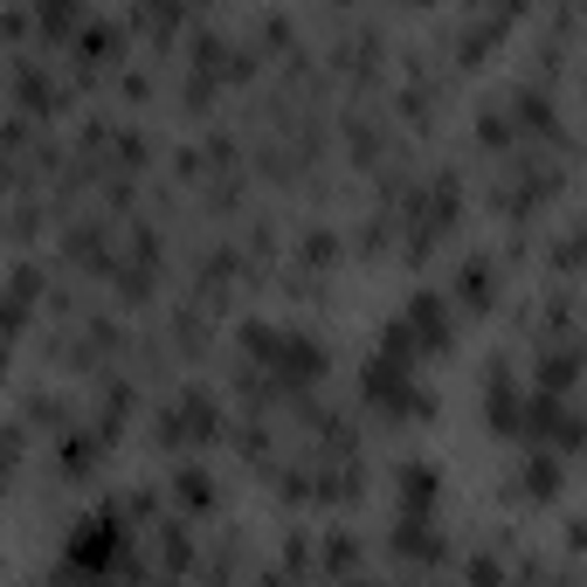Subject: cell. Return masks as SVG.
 I'll return each instance as SVG.
<instances>
[{
  "label": "cell",
  "mask_w": 587,
  "mask_h": 587,
  "mask_svg": "<svg viewBox=\"0 0 587 587\" xmlns=\"http://www.w3.org/2000/svg\"><path fill=\"white\" fill-rule=\"evenodd\" d=\"M125 553H131V525H125V511L118 505H104V511H90V519L69 533V546H63V574L69 580H104V574H118L125 566Z\"/></svg>",
  "instance_id": "1"
},
{
  "label": "cell",
  "mask_w": 587,
  "mask_h": 587,
  "mask_svg": "<svg viewBox=\"0 0 587 587\" xmlns=\"http://www.w3.org/2000/svg\"><path fill=\"white\" fill-rule=\"evenodd\" d=\"M359 401H367L373 414H387V422L429 414L422 387H414V367H408V359H387V353H373L367 367H359Z\"/></svg>",
  "instance_id": "2"
},
{
  "label": "cell",
  "mask_w": 587,
  "mask_h": 587,
  "mask_svg": "<svg viewBox=\"0 0 587 587\" xmlns=\"http://www.w3.org/2000/svg\"><path fill=\"white\" fill-rule=\"evenodd\" d=\"M215 435H221V408L207 401L201 387H180L174 401L159 408V443L166 449H207Z\"/></svg>",
  "instance_id": "3"
},
{
  "label": "cell",
  "mask_w": 587,
  "mask_h": 587,
  "mask_svg": "<svg viewBox=\"0 0 587 587\" xmlns=\"http://www.w3.org/2000/svg\"><path fill=\"white\" fill-rule=\"evenodd\" d=\"M63 256L77 263V270H104L111 277V221L104 215H77L63 235Z\"/></svg>",
  "instance_id": "4"
},
{
  "label": "cell",
  "mask_w": 587,
  "mask_h": 587,
  "mask_svg": "<svg viewBox=\"0 0 587 587\" xmlns=\"http://www.w3.org/2000/svg\"><path fill=\"white\" fill-rule=\"evenodd\" d=\"M8 90H14V104L28 111V125L49 118V111L63 104V90H55V77H49L42 63H14V69H8Z\"/></svg>",
  "instance_id": "5"
},
{
  "label": "cell",
  "mask_w": 587,
  "mask_h": 587,
  "mask_svg": "<svg viewBox=\"0 0 587 587\" xmlns=\"http://www.w3.org/2000/svg\"><path fill=\"white\" fill-rule=\"evenodd\" d=\"M394 560L435 566V560H443V539H435V525H429V519H401V525H394Z\"/></svg>",
  "instance_id": "6"
},
{
  "label": "cell",
  "mask_w": 587,
  "mask_h": 587,
  "mask_svg": "<svg viewBox=\"0 0 587 587\" xmlns=\"http://www.w3.org/2000/svg\"><path fill=\"white\" fill-rule=\"evenodd\" d=\"M111 55H118V28H111V22H84V28H77V77L104 69Z\"/></svg>",
  "instance_id": "7"
},
{
  "label": "cell",
  "mask_w": 587,
  "mask_h": 587,
  "mask_svg": "<svg viewBox=\"0 0 587 587\" xmlns=\"http://www.w3.org/2000/svg\"><path fill=\"white\" fill-rule=\"evenodd\" d=\"M401 519H429V505H435V470L429 463H401Z\"/></svg>",
  "instance_id": "8"
},
{
  "label": "cell",
  "mask_w": 587,
  "mask_h": 587,
  "mask_svg": "<svg viewBox=\"0 0 587 587\" xmlns=\"http://www.w3.org/2000/svg\"><path fill=\"white\" fill-rule=\"evenodd\" d=\"M98 457H104V435H98V429H69V435H63V449H55L63 477H84V470L98 463Z\"/></svg>",
  "instance_id": "9"
},
{
  "label": "cell",
  "mask_w": 587,
  "mask_h": 587,
  "mask_svg": "<svg viewBox=\"0 0 587 587\" xmlns=\"http://www.w3.org/2000/svg\"><path fill=\"white\" fill-rule=\"evenodd\" d=\"M490 291H498V263H490V256H463L457 297H463V305H490Z\"/></svg>",
  "instance_id": "10"
},
{
  "label": "cell",
  "mask_w": 587,
  "mask_h": 587,
  "mask_svg": "<svg viewBox=\"0 0 587 587\" xmlns=\"http://www.w3.org/2000/svg\"><path fill=\"white\" fill-rule=\"evenodd\" d=\"M174 498H180V511H207L215 505V477H207L201 463H180L174 470Z\"/></svg>",
  "instance_id": "11"
},
{
  "label": "cell",
  "mask_w": 587,
  "mask_h": 587,
  "mask_svg": "<svg viewBox=\"0 0 587 587\" xmlns=\"http://www.w3.org/2000/svg\"><path fill=\"white\" fill-rule=\"evenodd\" d=\"M159 566H166V574H187V566H194V539H187V525H166V533H159Z\"/></svg>",
  "instance_id": "12"
},
{
  "label": "cell",
  "mask_w": 587,
  "mask_h": 587,
  "mask_svg": "<svg viewBox=\"0 0 587 587\" xmlns=\"http://www.w3.org/2000/svg\"><path fill=\"white\" fill-rule=\"evenodd\" d=\"M318 553H326V574H353V566H359V539L353 533H332Z\"/></svg>",
  "instance_id": "13"
},
{
  "label": "cell",
  "mask_w": 587,
  "mask_h": 587,
  "mask_svg": "<svg viewBox=\"0 0 587 587\" xmlns=\"http://www.w3.org/2000/svg\"><path fill=\"white\" fill-rule=\"evenodd\" d=\"M235 449H242L250 463H270V429H263V422H242V429H235Z\"/></svg>",
  "instance_id": "14"
},
{
  "label": "cell",
  "mask_w": 587,
  "mask_h": 587,
  "mask_svg": "<svg viewBox=\"0 0 587 587\" xmlns=\"http://www.w3.org/2000/svg\"><path fill=\"white\" fill-rule=\"evenodd\" d=\"M297 256H305V263H318V270H326V263L339 256V242H332V229H305V242H297Z\"/></svg>",
  "instance_id": "15"
},
{
  "label": "cell",
  "mask_w": 587,
  "mask_h": 587,
  "mask_svg": "<svg viewBox=\"0 0 587 587\" xmlns=\"http://www.w3.org/2000/svg\"><path fill=\"white\" fill-rule=\"evenodd\" d=\"M519 484H525V490H553V484H560V470H553V457H533V463H525V470H519Z\"/></svg>",
  "instance_id": "16"
},
{
  "label": "cell",
  "mask_w": 587,
  "mask_h": 587,
  "mask_svg": "<svg viewBox=\"0 0 587 587\" xmlns=\"http://www.w3.org/2000/svg\"><path fill=\"white\" fill-rule=\"evenodd\" d=\"M28 422H42V429H63V401H55V394H28Z\"/></svg>",
  "instance_id": "17"
},
{
  "label": "cell",
  "mask_w": 587,
  "mask_h": 587,
  "mask_svg": "<svg viewBox=\"0 0 587 587\" xmlns=\"http://www.w3.org/2000/svg\"><path fill=\"white\" fill-rule=\"evenodd\" d=\"M35 229H42V201H22L8 215V235H35Z\"/></svg>",
  "instance_id": "18"
},
{
  "label": "cell",
  "mask_w": 587,
  "mask_h": 587,
  "mask_svg": "<svg viewBox=\"0 0 587 587\" xmlns=\"http://www.w3.org/2000/svg\"><path fill=\"white\" fill-rule=\"evenodd\" d=\"M118 90H125V98H153V69H125Z\"/></svg>",
  "instance_id": "19"
},
{
  "label": "cell",
  "mask_w": 587,
  "mask_h": 587,
  "mask_svg": "<svg viewBox=\"0 0 587 587\" xmlns=\"http://www.w3.org/2000/svg\"><path fill=\"white\" fill-rule=\"evenodd\" d=\"M346 587H373V580H346Z\"/></svg>",
  "instance_id": "20"
},
{
  "label": "cell",
  "mask_w": 587,
  "mask_h": 587,
  "mask_svg": "<svg viewBox=\"0 0 587 587\" xmlns=\"http://www.w3.org/2000/svg\"><path fill=\"white\" fill-rule=\"evenodd\" d=\"M0 367H8V353H0Z\"/></svg>",
  "instance_id": "21"
}]
</instances>
